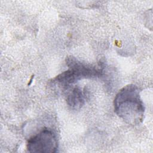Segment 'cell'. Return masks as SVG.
<instances>
[{"mask_svg":"<svg viewBox=\"0 0 153 153\" xmlns=\"http://www.w3.org/2000/svg\"><path fill=\"white\" fill-rule=\"evenodd\" d=\"M114 108L117 116L128 124L136 126L143 120L145 106L136 85H127L118 92L114 98Z\"/></svg>","mask_w":153,"mask_h":153,"instance_id":"cell-1","label":"cell"},{"mask_svg":"<svg viewBox=\"0 0 153 153\" xmlns=\"http://www.w3.org/2000/svg\"><path fill=\"white\" fill-rule=\"evenodd\" d=\"M66 64L69 69L53 79V82L63 87L70 86L82 78L99 76L103 72L102 67L82 63L73 57L67 58Z\"/></svg>","mask_w":153,"mask_h":153,"instance_id":"cell-2","label":"cell"},{"mask_svg":"<svg viewBox=\"0 0 153 153\" xmlns=\"http://www.w3.org/2000/svg\"><path fill=\"white\" fill-rule=\"evenodd\" d=\"M58 140L56 133L51 129L44 128L32 136L27 143V149L30 152L54 153L57 151Z\"/></svg>","mask_w":153,"mask_h":153,"instance_id":"cell-3","label":"cell"},{"mask_svg":"<svg viewBox=\"0 0 153 153\" xmlns=\"http://www.w3.org/2000/svg\"><path fill=\"white\" fill-rule=\"evenodd\" d=\"M84 95L79 87L72 88L67 94V104L73 109H79L84 104Z\"/></svg>","mask_w":153,"mask_h":153,"instance_id":"cell-4","label":"cell"}]
</instances>
